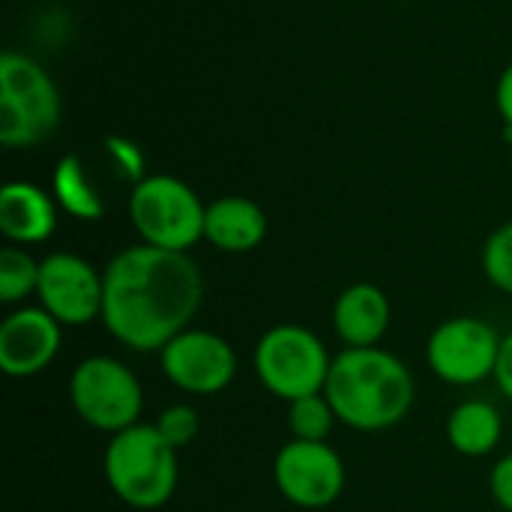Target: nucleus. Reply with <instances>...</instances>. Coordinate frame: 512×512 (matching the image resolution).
Returning <instances> with one entry per match:
<instances>
[{
	"label": "nucleus",
	"mask_w": 512,
	"mask_h": 512,
	"mask_svg": "<svg viewBox=\"0 0 512 512\" xmlns=\"http://www.w3.org/2000/svg\"><path fill=\"white\" fill-rule=\"evenodd\" d=\"M102 324L129 351L159 354L204 303V276L189 252L126 246L102 270Z\"/></svg>",
	"instance_id": "nucleus-1"
},
{
	"label": "nucleus",
	"mask_w": 512,
	"mask_h": 512,
	"mask_svg": "<svg viewBox=\"0 0 512 512\" xmlns=\"http://www.w3.org/2000/svg\"><path fill=\"white\" fill-rule=\"evenodd\" d=\"M324 396L342 426L354 432H384L411 414L414 375L384 348H342L333 357Z\"/></svg>",
	"instance_id": "nucleus-2"
},
{
	"label": "nucleus",
	"mask_w": 512,
	"mask_h": 512,
	"mask_svg": "<svg viewBox=\"0 0 512 512\" xmlns=\"http://www.w3.org/2000/svg\"><path fill=\"white\" fill-rule=\"evenodd\" d=\"M177 453L153 423H135L111 435L102 465L105 483L126 507L141 512L165 507L180 480Z\"/></svg>",
	"instance_id": "nucleus-3"
},
{
	"label": "nucleus",
	"mask_w": 512,
	"mask_h": 512,
	"mask_svg": "<svg viewBox=\"0 0 512 512\" xmlns=\"http://www.w3.org/2000/svg\"><path fill=\"white\" fill-rule=\"evenodd\" d=\"M63 102L51 75L27 54H0V141L9 150L42 144L60 126Z\"/></svg>",
	"instance_id": "nucleus-4"
},
{
	"label": "nucleus",
	"mask_w": 512,
	"mask_h": 512,
	"mask_svg": "<svg viewBox=\"0 0 512 512\" xmlns=\"http://www.w3.org/2000/svg\"><path fill=\"white\" fill-rule=\"evenodd\" d=\"M204 216L207 204L198 192L171 174H150L129 192V219L147 246L189 252L204 240Z\"/></svg>",
	"instance_id": "nucleus-5"
},
{
	"label": "nucleus",
	"mask_w": 512,
	"mask_h": 512,
	"mask_svg": "<svg viewBox=\"0 0 512 512\" xmlns=\"http://www.w3.org/2000/svg\"><path fill=\"white\" fill-rule=\"evenodd\" d=\"M333 357L318 333L303 324L270 327L252 354V369L267 393L282 402H294L312 393H324Z\"/></svg>",
	"instance_id": "nucleus-6"
},
{
	"label": "nucleus",
	"mask_w": 512,
	"mask_h": 512,
	"mask_svg": "<svg viewBox=\"0 0 512 512\" xmlns=\"http://www.w3.org/2000/svg\"><path fill=\"white\" fill-rule=\"evenodd\" d=\"M69 402L90 429L117 435L141 423L144 387L123 360L108 354H93L72 369Z\"/></svg>",
	"instance_id": "nucleus-7"
},
{
	"label": "nucleus",
	"mask_w": 512,
	"mask_h": 512,
	"mask_svg": "<svg viewBox=\"0 0 512 512\" xmlns=\"http://www.w3.org/2000/svg\"><path fill=\"white\" fill-rule=\"evenodd\" d=\"M501 339L504 336L483 318H447L426 342V363L444 384L474 387L486 378H495Z\"/></svg>",
	"instance_id": "nucleus-8"
},
{
	"label": "nucleus",
	"mask_w": 512,
	"mask_h": 512,
	"mask_svg": "<svg viewBox=\"0 0 512 512\" xmlns=\"http://www.w3.org/2000/svg\"><path fill=\"white\" fill-rule=\"evenodd\" d=\"M279 495L303 510H324L345 492V462L327 441H288L273 459Z\"/></svg>",
	"instance_id": "nucleus-9"
},
{
	"label": "nucleus",
	"mask_w": 512,
	"mask_h": 512,
	"mask_svg": "<svg viewBox=\"0 0 512 512\" xmlns=\"http://www.w3.org/2000/svg\"><path fill=\"white\" fill-rule=\"evenodd\" d=\"M105 279L87 258L51 252L39 261L36 300L63 327H87L102 318Z\"/></svg>",
	"instance_id": "nucleus-10"
},
{
	"label": "nucleus",
	"mask_w": 512,
	"mask_h": 512,
	"mask_svg": "<svg viewBox=\"0 0 512 512\" xmlns=\"http://www.w3.org/2000/svg\"><path fill=\"white\" fill-rule=\"evenodd\" d=\"M159 366L177 390L192 396H216L231 387L237 375V354L225 336L189 327L159 351Z\"/></svg>",
	"instance_id": "nucleus-11"
},
{
	"label": "nucleus",
	"mask_w": 512,
	"mask_h": 512,
	"mask_svg": "<svg viewBox=\"0 0 512 512\" xmlns=\"http://www.w3.org/2000/svg\"><path fill=\"white\" fill-rule=\"evenodd\" d=\"M63 345V324L39 303L9 312L0 324V369L9 378L45 372Z\"/></svg>",
	"instance_id": "nucleus-12"
},
{
	"label": "nucleus",
	"mask_w": 512,
	"mask_h": 512,
	"mask_svg": "<svg viewBox=\"0 0 512 512\" xmlns=\"http://www.w3.org/2000/svg\"><path fill=\"white\" fill-rule=\"evenodd\" d=\"M57 201L36 183L9 180L0 189V231L12 246L45 243L57 231Z\"/></svg>",
	"instance_id": "nucleus-13"
},
{
	"label": "nucleus",
	"mask_w": 512,
	"mask_h": 512,
	"mask_svg": "<svg viewBox=\"0 0 512 512\" xmlns=\"http://www.w3.org/2000/svg\"><path fill=\"white\" fill-rule=\"evenodd\" d=\"M390 300L372 282L348 285L333 303V330L345 348H378L390 330Z\"/></svg>",
	"instance_id": "nucleus-14"
},
{
	"label": "nucleus",
	"mask_w": 512,
	"mask_h": 512,
	"mask_svg": "<svg viewBox=\"0 0 512 512\" xmlns=\"http://www.w3.org/2000/svg\"><path fill=\"white\" fill-rule=\"evenodd\" d=\"M267 237V213L261 204L243 195H225L207 204L204 216V240L228 255L252 252Z\"/></svg>",
	"instance_id": "nucleus-15"
},
{
	"label": "nucleus",
	"mask_w": 512,
	"mask_h": 512,
	"mask_svg": "<svg viewBox=\"0 0 512 512\" xmlns=\"http://www.w3.org/2000/svg\"><path fill=\"white\" fill-rule=\"evenodd\" d=\"M504 438V417L486 399H468L447 417V441L459 456L483 459L498 450Z\"/></svg>",
	"instance_id": "nucleus-16"
},
{
	"label": "nucleus",
	"mask_w": 512,
	"mask_h": 512,
	"mask_svg": "<svg viewBox=\"0 0 512 512\" xmlns=\"http://www.w3.org/2000/svg\"><path fill=\"white\" fill-rule=\"evenodd\" d=\"M51 195L63 213L81 222H96L105 216V201L90 180L84 162L78 156H63L51 174Z\"/></svg>",
	"instance_id": "nucleus-17"
},
{
	"label": "nucleus",
	"mask_w": 512,
	"mask_h": 512,
	"mask_svg": "<svg viewBox=\"0 0 512 512\" xmlns=\"http://www.w3.org/2000/svg\"><path fill=\"white\" fill-rule=\"evenodd\" d=\"M39 261L24 246H6L0 252V303L15 306L24 297L36 294Z\"/></svg>",
	"instance_id": "nucleus-18"
},
{
	"label": "nucleus",
	"mask_w": 512,
	"mask_h": 512,
	"mask_svg": "<svg viewBox=\"0 0 512 512\" xmlns=\"http://www.w3.org/2000/svg\"><path fill=\"white\" fill-rule=\"evenodd\" d=\"M336 423L339 417L324 393L288 402V429L294 441H327Z\"/></svg>",
	"instance_id": "nucleus-19"
},
{
	"label": "nucleus",
	"mask_w": 512,
	"mask_h": 512,
	"mask_svg": "<svg viewBox=\"0 0 512 512\" xmlns=\"http://www.w3.org/2000/svg\"><path fill=\"white\" fill-rule=\"evenodd\" d=\"M483 273L498 291L512 297V219L489 234L483 246Z\"/></svg>",
	"instance_id": "nucleus-20"
},
{
	"label": "nucleus",
	"mask_w": 512,
	"mask_h": 512,
	"mask_svg": "<svg viewBox=\"0 0 512 512\" xmlns=\"http://www.w3.org/2000/svg\"><path fill=\"white\" fill-rule=\"evenodd\" d=\"M153 426L159 429V435H162L174 450H183V447H189V444L198 438L201 420H198V411H195L192 405L177 402V405L162 408V414L156 417Z\"/></svg>",
	"instance_id": "nucleus-21"
},
{
	"label": "nucleus",
	"mask_w": 512,
	"mask_h": 512,
	"mask_svg": "<svg viewBox=\"0 0 512 512\" xmlns=\"http://www.w3.org/2000/svg\"><path fill=\"white\" fill-rule=\"evenodd\" d=\"M105 150H108L111 162L117 165V171H120L126 180H132V186L144 180V153L138 150L135 141L111 135V138H105Z\"/></svg>",
	"instance_id": "nucleus-22"
},
{
	"label": "nucleus",
	"mask_w": 512,
	"mask_h": 512,
	"mask_svg": "<svg viewBox=\"0 0 512 512\" xmlns=\"http://www.w3.org/2000/svg\"><path fill=\"white\" fill-rule=\"evenodd\" d=\"M489 492L504 512H512V453L495 462L489 474Z\"/></svg>",
	"instance_id": "nucleus-23"
},
{
	"label": "nucleus",
	"mask_w": 512,
	"mask_h": 512,
	"mask_svg": "<svg viewBox=\"0 0 512 512\" xmlns=\"http://www.w3.org/2000/svg\"><path fill=\"white\" fill-rule=\"evenodd\" d=\"M495 381L501 387V393L512 402V330L501 339V357H498V369H495Z\"/></svg>",
	"instance_id": "nucleus-24"
},
{
	"label": "nucleus",
	"mask_w": 512,
	"mask_h": 512,
	"mask_svg": "<svg viewBox=\"0 0 512 512\" xmlns=\"http://www.w3.org/2000/svg\"><path fill=\"white\" fill-rule=\"evenodd\" d=\"M495 102H498V114H501L504 126H512V63L501 72V78H498Z\"/></svg>",
	"instance_id": "nucleus-25"
}]
</instances>
